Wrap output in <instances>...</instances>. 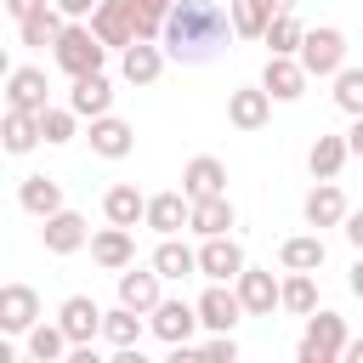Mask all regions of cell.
<instances>
[{
    "label": "cell",
    "mask_w": 363,
    "mask_h": 363,
    "mask_svg": "<svg viewBox=\"0 0 363 363\" xmlns=\"http://www.w3.org/2000/svg\"><path fill=\"white\" fill-rule=\"evenodd\" d=\"M159 40H164V51L176 62H216L221 45L233 40V23H227V11L216 0H176L164 11Z\"/></svg>",
    "instance_id": "1"
},
{
    "label": "cell",
    "mask_w": 363,
    "mask_h": 363,
    "mask_svg": "<svg viewBox=\"0 0 363 363\" xmlns=\"http://www.w3.org/2000/svg\"><path fill=\"white\" fill-rule=\"evenodd\" d=\"M51 57H57V68H62L68 79H79V74L102 68L108 45H102V40L91 34V23H62V34L51 40Z\"/></svg>",
    "instance_id": "2"
},
{
    "label": "cell",
    "mask_w": 363,
    "mask_h": 363,
    "mask_svg": "<svg viewBox=\"0 0 363 363\" xmlns=\"http://www.w3.org/2000/svg\"><path fill=\"white\" fill-rule=\"evenodd\" d=\"M295 62L306 68V79H329V74L346 62V34H340V28H301Z\"/></svg>",
    "instance_id": "3"
},
{
    "label": "cell",
    "mask_w": 363,
    "mask_h": 363,
    "mask_svg": "<svg viewBox=\"0 0 363 363\" xmlns=\"http://www.w3.org/2000/svg\"><path fill=\"white\" fill-rule=\"evenodd\" d=\"M346 346V318L340 312H306V335H301V363H335Z\"/></svg>",
    "instance_id": "4"
},
{
    "label": "cell",
    "mask_w": 363,
    "mask_h": 363,
    "mask_svg": "<svg viewBox=\"0 0 363 363\" xmlns=\"http://www.w3.org/2000/svg\"><path fill=\"white\" fill-rule=\"evenodd\" d=\"M136 17H142L136 0H96V11H91V34H96L108 51H125V45L136 40Z\"/></svg>",
    "instance_id": "5"
},
{
    "label": "cell",
    "mask_w": 363,
    "mask_h": 363,
    "mask_svg": "<svg viewBox=\"0 0 363 363\" xmlns=\"http://www.w3.org/2000/svg\"><path fill=\"white\" fill-rule=\"evenodd\" d=\"M233 295H238V306L250 312V318H272V306H278V284H272V272H261V267H238V278H233Z\"/></svg>",
    "instance_id": "6"
},
{
    "label": "cell",
    "mask_w": 363,
    "mask_h": 363,
    "mask_svg": "<svg viewBox=\"0 0 363 363\" xmlns=\"http://www.w3.org/2000/svg\"><path fill=\"white\" fill-rule=\"evenodd\" d=\"M57 329L68 335V346H85V340L102 335V306H96L91 295H68V301L57 306Z\"/></svg>",
    "instance_id": "7"
},
{
    "label": "cell",
    "mask_w": 363,
    "mask_h": 363,
    "mask_svg": "<svg viewBox=\"0 0 363 363\" xmlns=\"http://www.w3.org/2000/svg\"><path fill=\"white\" fill-rule=\"evenodd\" d=\"M40 238H45V250L51 255H74V250H85V238H91V227H85V216L79 210H51L45 216V227H40Z\"/></svg>",
    "instance_id": "8"
},
{
    "label": "cell",
    "mask_w": 363,
    "mask_h": 363,
    "mask_svg": "<svg viewBox=\"0 0 363 363\" xmlns=\"http://www.w3.org/2000/svg\"><path fill=\"white\" fill-rule=\"evenodd\" d=\"M159 284H164V278H159L153 267H136V261H130V267H119V306H130V312H142V318H147V312L159 306V295H164Z\"/></svg>",
    "instance_id": "9"
},
{
    "label": "cell",
    "mask_w": 363,
    "mask_h": 363,
    "mask_svg": "<svg viewBox=\"0 0 363 363\" xmlns=\"http://www.w3.org/2000/svg\"><path fill=\"white\" fill-rule=\"evenodd\" d=\"M147 329H153L164 346H182V340H193V329H199V312H193L187 301H164V295H159V306L147 312Z\"/></svg>",
    "instance_id": "10"
},
{
    "label": "cell",
    "mask_w": 363,
    "mask_h": 363,
    "mask_svg": "<svg viewBox=\"0 0 363 363\" xmlns=\"http://www.w3.org/2000/svg\"><path fill=\"white\" fill-rule=\"evenodd\" d=\"M68 108H74V119H96V113H108V108H113V79H108L102 68L79 74L74 91H68Z\"/></svg>",
    "instance_id": "11"
},
{
    "label": "cell",
    "mask_w": 363,
    "mask_h": 363,
    "mask_svg": "<svg viewBox=\"0 0 363 363\" xmlns=\"http://www.w3.org/2000/svg\"><path fill=\"white\" fill-rule=\"evenodd\" d=\"M85 244H91V261H96L102 272H119V267L136 261V238H130V227H113V221H108V227L91 233Z\"/></svg>",
    "instance_id": "12"
},
{
    "label": "cell",
    "mask_w": 363,
    "mask_h": 363,
    "mask_svg": "<svg viewBox=\"0 0 363 363\" xmlns=\"http://www.w3.org/2000/svg\"><path fill=\"white\" fill-rule=\"evenodd\" d=\"M119 74H125L130 85H153V79L164 74V45H159V40H130V45L119 51Z\"/></svg>",
    "instance_id": "13"
},
{
    "label": "cell",
    "mask_w": 363,
    "mask_h": 363,
    "mask_svg": "<svg viewBox=\"0 0 363 363\" xmlns=\"http://www.w3.org/2000/svg\"><path fill=\"white\" fill-rule=\"evenodd\" d=\"M272 119V96L261 91V85H238V91H227V125H238V130H261Z\"/></svg>",
    "instance_id": "14"
},
{
    "label": "cell",
    "mask_w": 363,
    "mask_h": 363,
    "mask_svg": "<svg viewBox=\"0 0 363 363\" xmlns=\"http://www.w3.org/2000/svg\"><path fill=\"white\" fill-rule=\"evenodd\" d=\"M238 267H244V250H238L227 233L204 238V250H199V272H204L210 284H233V278H238Z\"/></svg>",
    "instance_id": "15"
},
{
    "label": "cell",
    "mask_w": 363,
    "mask_h": 363,
    "mask_svg": "<svg viewBox=\"0 0 363 363\" xmlns=\"http://www.w3.org/2000/svg\"><path fill=\"white\" fill-rule=\"evenodd\" d=\"M40 318V295L28 284H0V335H23Z\"/></svg>",
    "instance_id": "16"
},
{
    "label": "cell",
    "mask_w": 363,
    "mask_h": 363,
    "mask_svg": "<svg viewBox=\"0 0 363 363\" xmlns=\"http://www.w3.org/2000/svg\"><path fill=\"white\" fill-rule=\"evenodd\" d=\"M261 91H267L272 102H295V96L306 91V68H301L295 57H267V68H261Z\"/></svg>",
    "instance_id": "17"
},
{
    "label": "cell",
    "mask_w": 363,
    "mask_h": 363,
    "mask_svg": "<svg viewBox=\"0 0 363 363\" xmlns=\"http://www.w3.org/2000/svg\"><path fill=\"white\" fill-rule=\"evenodd\" d=\"M193 312H199V323H204V329H216V335H227V329L244 318V306H238V295H233L227 284H210V289L199 295V306H193Z\"/></svg>",
    "instance_id": "18"
},
{
    "label": "cell",
    "mask_w": 363,
    "mask_h": 363,
    "mask_svg": "<svg viewBox=\"0 0 363 363\" xmlns=\"http://www.w3.org/2000/svg\"><path fill=\"white\" fill-rule=\"evenodd\" d=\"M187 227L199 238H216L233 227V199L227 193H210V199H187Z\"/></svg>",
    "instance_id": "19"
},
{
    "label": "cell",
    "mask_w": 363,
    "mask_h": 363,
    "mask_svg": "<svg viewBox=\"0 0 363 363\" xmlns=\"http://www.w3.org/2000/svg\"><path fill=\"white\" fill-rule=\"evenodd\" d=\"M45 96H51L45 68H11V74H6V102H11V108L40 113V108H45Z\"/></svg>",
    "instance_id": "20"
},
{
    "label": "cell",
    "mask_w": 363,
    "mask_h": 363,
    "mask_svg": "<svg viewBox=\"0 0 363 363\" xmlns=\"http://www.w3.org/2000/svg\"><path fill=\"white\" fill-rule=\"evenodd\" d=\"M34 147H40V113L6 108V119H0V153H34Z\"/></svg>",
    "instance_id": "21"
},
{
    "label": "cell",
    "mask_w": 363,
    "mask_h": 363,
    "mask_svg": "<svg viewBox=\"0 0 363 363\" xmlns=\"http://www.w3.org/2000/svg\"><path fill=\"white\" fill-rule=\"evenodd\" d=\"M136 147V130L125 125V119H113V113H96L91 119V153H102V159H125Z\"/></svg>",
    "instance_id": "22"
},
{
    "label": "cell",
    "mask_w": 363,
    "mask_h": 363,
    "mask_svg": "<svg viewBox=\"0 0 363 363\" xmlns=\"http://www.w3.org/2000/svg\"><path fill=\"white\" fill-rule=\"evenodd\" d=\"M182 193H187V199H210V193H227V164H221V159H210V153L187 159V170H182Z\"/></svg>",
    "instance_id": "23"
},
{
    "label": "cell",
    "mask_w": 363,
    "mask_h": 363,
    "mask_svg": "<svg viewBox=\"0 0 363 363\" xmlns=\"http://www.w3.org/2000/svg\"><path fill=\"white\" fill-rule=\"evenodd\" d=\"M142 221H147L159 238L182 233V227H187V193H153V199L142 204Z\"/></svg>",
    "instance_id": "24"
},
{
    "label": "cell",
    "mask_w": 363,
    "mask_h": 363,
    "mask_svg": "<svg viewBox=\"0 0 363 363\" xmlns=\"http://www.w3.org/2000/svg\"><path fill=\"white\" fill-rule=\"evenodd\" d=\"M278 261H284V272H318L329 261V244L318 233H301V238H284L278 244Z\"/></svg>",
    "instance_id": "25"
},
{
    "label": "cell",
    "mask_w": 363,
    "mask_h": 363,
    "mask_svg": "<svg viewBox=\"0 0 363 363\" xmlns=\"http://www.w3.org/2000/svg\"><path fill=\"white\" fill-rule=\"evenodd\" d=\"M147 267H153L159 278H176V284H182V278H193V272H199V250H187V244L170 233V238H159V250H153V261H147Z\"/></svg>",
    "instance_id": "26"
},
{
    "label": "cell",
    "mask_w": 363,
    "mask_h": 363,
    "mask_svg": "<svg viewBox=\"0 0 363 363\" xmlns=\"http://www.w3.org/2000/svg\"><path fill=\"white\" fill-rule=\"evenodd\" d=\"M306 227H340V216H346V193L335 187V182H318L312 193H306Z\"/></svg>",
    "instance_id": "27"
},
{
    "label": "cell",
    "mask_w": 363,
    "mask_h": 363,
    "mask_svg": "<svg viewBox=\"0 0 363 363\" xmlns=\"http://www.w3.org/2000/svg\"><path fill=\"white\" fill-rule=\"evenodd\" d=\"M17 204L28 210V216H51V210H62V182H51V176H23V187H17Z\"/></svg>",
    "instance_id": "28"
},
{
    "label": "cell",
    "mask_w": 363,
    "mask_h": 363,
    "mask_svg": "<svg viewBox=\"0 0 363 363\" xmlns=\"http://www.w3.org/2000/svg\"><path fill=\"white\" fill-rule=\"evenodd\" d=\"M346 159H352V153H346V136H318L312 153H306V170H312L318 182H335Z\"/></svg>",
    "instance_id": "29"
},
{
    "label": "cell",
    "mask_w": 363,
    "mask_h": 363,
    "mask_svg": "<svg viewBox=\"0 0 363 363\" xmlns=\"http://www.w3.org/2000/svg\"><path fill=\"white\" fill-rule=\"evenodd\" d=\"M142 204H147V199H142L130 182H119V187L102 193V216H108L113 227H136V221H142Z\"/></svg>",
    "instance_id": "30"
},
{
    "label": "cell",
    "mask_w": 363,
    "mask_h": 363,
    "mask_svg": "<svg viewBox=\"0 0 363 363\" xmlns=\"http://www.w3.org/2000/svg\"><path fill=\"white\" fill-rule=\"evenodd\" d=\"M261 40H267V57H295V45H301V23H295V11H272L267 28H261Z\"/></svg>",
    "instance_id": "31"
},
{
    "label": "cell",
    "mask_w": 363,
    "mask_h": 363,
    "mask_svg": "<svg viewBox=\"0 0 363 363\" xmlns=\"http://www.w3.org/2000/svg\"><path fill=\"white\" fill-rule=\"evenodd\" d=\"M142 312H130V306H113V312H102V340L119 352V346H136L142 340Z\"/></svg>",
    "instance_id": "32"
},
{
    "label": "cell",
    "mask_w": 363,
    "mask_h": 363,
    "mask_svg": "<svg viewBox=\"0 0 363 363\" xmlns=\"http://www.w3.org/2000/svg\"><path fill=\"white\" fill-rule=\"evenodd\" d=\"M57 34H62V11H57V6H40L34 17L17 23V40H23V45H40V51H45Z\"/></svg>",
    "instance_id": "33"
},
{
    "label": "cell",
    "mask_w": 363,
    "mask_h": 363,
    "mask_svg": "<svg viewBox=\"0 0 363 363\" xmlns=\"http://www.w3.org/2000/svg\"><path fill=\"white\" fill-rule=\"evenodd\" d=\"M267 17H272L267 0H227V23H233V34H244V40H261Z\"/></svg>",
    "instance_id": "34"
},
{
    "label": "cell",
    "mask_w": 363,
    "mask_h": 363,
    "mask_svg": "<svg viewBox=\"0 0 363 363\" xmlns=\"http://www.w3.org/2000/svg\"><path fill=\"white\" fill-rule=\"evenodd\" d=\"M278 306H284V312H295V318H306V312L318 306V289H312V272H289V278L278 284Z\"/></svg>",
    "instance_id": "35"
},
{
    "label": "cell",
    "mask_w": 363,
    "mask_h": 363,
    "mask_svg": "<svg viewBox=\"0 0 363 363\" xmlns=\"http://www.w3.org/2000/svg\"><path fill=\"white\" fill-rule=\"evenodd\" d=\"M23 340H28V357H40V363H51V357L68 352V335H62L57 323H40V318L23 329Z\"/></svg>",
    "instance_id": "36"
},
{
    "label": "cell",
    "mask_w": 363,
    "mask_h": 363,
    "mask_svg": "<svg viewBox=\"0 0 363 363\" xmlns=\"http://www.w3.org/2000/svg\"><path fill=\"white\" fill-rule=\"evenodd\" d=\"M40 142H51V147H62V142H74V108H40Z\"/></svg>",
    "instance_id": "37"
},
{
    "label": "cell",
    "mask_w": 363,
    "mask_h": 363,
    "mask_svg": "<svg viewBox=\"0 0 363 363\" xmlns=\"http://www.w3.org/2000/svg\"><path fill=\"white\" fill-rule=\"evenodd\" d=\"M335 102L340 113H363V68H335Z\"/></svg>",
    "instance_id": "38"
},
{
    "label": "cell",
    "mask_w": 363,
    "mask_h": 363,
    "mask_svg": "<svg viewBox=\"0 0 363 363\" xmlns=\"http://www.w3.org/2000/svg\"><path fill=\"white\" fill-rule=\"evenodd\" d=\"M199 352H204V357H216V363H233V357H238V340H233V329H227V335H216V340H204Z\"/></svg>",
    "instance_id": "39"
},
{
    "label": "cell",
    "mask_w": 363,
    "mask_h": 363,
    "mask_svg": "<svg viewBox=\"0 0 363 363\" xmlns=\"http://www.w3.org/2000/svg\"><path fill=\"white\" fill-rule=\"evenodd\" d=\"M51 6H57L68 23H79V17H91V11H96V0H51Z\"/></svg>",
    "instance_id": "40"
},
{
    "label": "cell",
    "mask_w": 363,
    "mask_h": 363,
    "mask_svg": "<svg viewBox=\"0 0 363 363\" xmlns=\"http://www.w3.org/2000/svg\"><path fill=\"white\" fill-rule=\"evenodd\" d=\"M340 227H346V244H352V250H363V210H346V216H340Z\"/></svg>",
    "instance_id": "41"
},
{
    "label": "cell",
    "mask_w": 363,
    "mask_h": 363,
    "mask_svg": "<svg viewBox=\"0 0 363 363\" xmlns=\"http://www.w3.org/2000/svg\"><path fill=\"white\" fill-rule=\"evenodd\" d=\"M0 6H6V11L23 23V17H34V11H40V6H51V0H0Z\"/></svg>",
    "instance_id": "42"
},
{
    "label": "cell",
    "mask_w": 363,
    "mask_h": 363,
    "mask_svg": "<svg viewBox=\"0 0 363 363\" xmlns=\"http://www.w3.org/2000/svg\"><path fill=\"white\" fill-rule=\"evenodd\" d=\"M346 153L363 159V113H352V130H346Z\"/></svg>",
    "instance_id": "43"
},
{
    "label": "cell",
    "mask_w": 363,
    "mask_h": 363,
    "mask_svg": "<svg viewBox=\"0 0 363 363\" xmlns=\"http://www.w3.org/2000/svg\"><path fill=\"white\" fill-rule=\"evenodd\" d=\"M346 284H352V295L363 301V250H357V261H352V278H346Z\"/></svg>",
    "instance_id": "44"
},
{
    "label": "cell",
    "mask_w": 363,
    "mask_h": 363,
    "mask_svg": "<svg viewBox=\"0 0 363 363\" xmlns=\"http://www.w3.org/2000/svg\"><path fill=\"white\" fill-rule=\"evenodd\" d=\"M340 357H346V363H363V340H352V335H346V346H340Z\"/></svg>",
    "instance_id": "45"
},
{
    "label": "cell",
    "mask_w": 363,
    "mask_h": 363,
    "mask_svg": "<svg viewBox=\"0 0 363 363\" xmlns=\"http://www.w3.org/2000/svg\"><path fill=\"white\" fill-rule=\"evenodd\" d=\"M136 6H142V11H153V17H164V11L176 6V0H136Z\"/></svg>",
    "instance_id": "46"
},
{
    "label": "cell",
    "mask_w": 363,
    "mask_h": 363,
    "mask_svg": "<svg viewBox=\"0 0 363 363\" xmlns=\"http://www.w3.org/2000/svg\"><path fill=\"white\" fill-rule=\"evenodd\" d=\"M11 357H17V352H11V340L0 335V363H11Z\"/></svg>",
    "instance_id": "47"
},
{
    "label": "cell",
    "mask_w": 363,
    "mask_h": 363,
    "mask_svg": "<svg viewBox=\"0 0 363 363\" xmlns=\"http://www.w3.org/2000/svg\"><path fill=\"white\" fill-rule=\"evenodd\" d=\"M6 74H11V51L0 45V79H6Z\"/></svg>",
    "instance_id": "48"
},
{
    "label": "cell",
    "mask_w": 363,
    "mask_h": 363,
    "mask_svg": "<svg viewBox=\"0 0 363 363\" xmlns=\"http://www.w3.org/2000/svg\"><path fill=\"white\" fill-rule=\"evenodd\" d=\"M267 6H272V11H295V0H267Z\"/></svg>",
    "instance_id": "49"
}]
</instances>
